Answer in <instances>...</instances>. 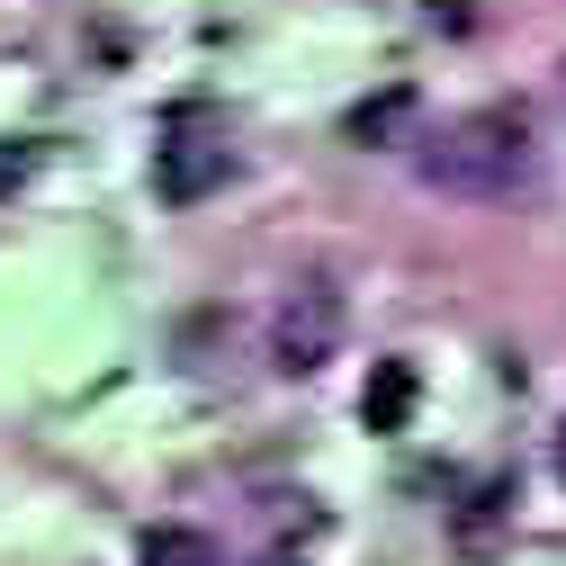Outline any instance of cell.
<instances>
[{
	"mask_svg": "<svg viewBox=\"0 0 566 566\" xmlns=\"http://www.w3.org/2000/svg\"><path fill=\"white\" fill-rule=\"evenodd\" d=\"M28 171H36V145H19V154H0V189H19Z\"/></svg>",
	"mask_w": 566,
	"mask_h": 566,
	"instance_id": "52a82bcc",
	"label": "cell"
},
{
	"mask_svg": "<svg viewBox=\"0 0 566 566\" xmlns=\"http://www.w3.org/2000/svg\"><path fill=\"white\" fill-rule=\"evenodd\" d=\"M557 476H566V422H557Z\"/></svg>",
	"mask_w": 566,
	"mask_h": 566,
	"instance_id": "9c48e42d",
	"label": "cell"
},
{
	"mask_svg": "<svg viewBox=\"0 0 566 566\" xmlns=\"http://www.w3.org/2000/svg\"><path fill=\"white\" fill-rule=\"evenodd\" d=\"M135 566H217V539L189 531V522H154L135 539Z\"/></svg>",
	"mask_w": 566,
	"mask_h": 566,
	"instance_id": "5b68a950",
	"label": "cell"
},
{
	"mask_svg": "<svg viewBox=\"0 0 566 566\" xmlns=\"http://www.w3.org/2000/svg\"><path fill=\"white\" fill-rule=\"evenodd\" d=\"M226 180H234V154L207 145V135H171V145L154 154V189H163L171 207H198L207 189H226Z\"/></svg>",
	"mask_w": 566,
	"mask_h": 566,
	"instance_id": "3957f363",
	"label": "cell"
},
{
	"mask_svg": "<svg viewBox=\"0 0 566 566\" xmlns=\"http://www.w3.org/2000/svg\"><path fill=\"white\" fill-rule=\"evenodd\" d=\"M360 422H369V432H405V422H413V360H378V369H369Z\"/></svg>",
	"mask_w": 566,
	"mask_h": 566,
	"instance_id": "277c9868",
	"label": "cell"
},
{
	"mask_svg": "<svg viewBox=\"0 0 566 566\" xmlns=\"http://www.w3.org/2000/svg\"><path fill=\"white\" fill-rule=\"evenodd\" d=\"M432 19L441 28H468V0H432Z\"/></svg>",
	"mask_w": 566,
	"mask_h": 566,
	"instance_id": "ba28073f",
	"label": "cell"
},
{
	"mask_svg": "<svg viewBox=\"0 0 566 566\" xmlns=\"http://www.w3.org/2000/svg\"><path fill=\"white\" fill-rule=\"evenodd\" d=\"M413 171L432 189H450V198H504L531 171V117L522 108H468L441 135H422Z\"/></svg>",
	"mask_w": 566,
	"mask_h": 566,
	"instance_id": "6da1fadb",
	"label": "cell"
},
{
	"mask_svg": "<svg viewBox=\"0 0 566 566\" xmlns=\"http://www.w3.org/2000/svg\"><path fill=\"white\" fill-rule=\"evenodd\" d=\"M405 126H413V91H378L350 108V145H405Z\"/></svg>",
	"mask_w": 566,
	"mask_h": 566,
	"instance_id": "8992f818",
	"label": "cell"
},
{
	"mask_svg": "<svg viewBox=\"0 0 566 566\" xmlns=\"http://www.w3.org/2000/svg\"><path fill=\"white\" fill-rule=\"evenodd\" d=\"M333 350H342V289L333 279H297V289L270 306V369L279 378H315Z\"/></svg>",
	"mask_w": 566,
	"mask_h": 566,
	"instance_id": "7a4b0ae2",
	"label": "cell"
}]
</instances>
